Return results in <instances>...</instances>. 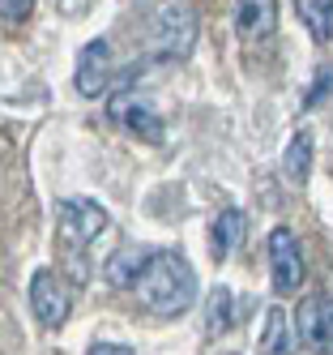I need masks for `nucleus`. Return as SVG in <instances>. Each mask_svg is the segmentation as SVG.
<instances>
[{"mask_svg":"<svg viewBox=\"0 0 333 355\" xmlns=\"http://www.w3.org/2000/svg\"><path fill=\"white\" fill-rule=\"evenodd\" d=\"M133 287H137V295L150 313L179 317V313H188L192 300H197V274L179 252H154Z\"/></svg>","mask_w":333,"mask_h":355,"instance_id":"1","label":"nucleus"},{"mask_svg":"<svg viewBox=\"0 0 333 355\" xmlns=\"http://www.w3.org/2000/svg\"><path fill=\"white\" fill-rule=\"evenodd\" d=\"M56 218H60V240L69 248L90 244L102 227H107V210H102L98 201H90V197H69V201H60Z\"/></svg>","mask_w":333,"mask_h":355,"instance_id":"2","label":"nucleus"},{"mask_svg":"<svg viewBox=\"0 0 333 355\" xmlns=\"http://www.w3.org/2000/svg\"><path fill=\"white\" fill-rule=\"evenodd\" d=\"M295 334L303 347L329 351L333 347V295H307L295 309Z\"/></svg>","mask_w":333,"mask_h":355,"instance_id":"3","label":"nucleus"},{"mask_svg":"<svg viewBox=\"0 0 333 355\" xmlns=\"http://www.w3.org/2000/svg\"><path fill=\"white\" fill-rule=\"evenodd\" d=\"M30 309H35L39 325H47V329L64 325V317H69V309H73V295H69V287H64V278H56L51 270H39L35 283H30Z\"/></svg>","mask_w":333,"mask_h":355,"instance_id":"4","label":"nucleus"},{"mask_svg":"<svg viewBox=\"0 0 333 355\" xmlns=\"http://www.w3.org/2000/svg\"><path fill=\"white\" fill-rule=\"evenodd\" d=\"M154 35H159V47L171 56H188L192 43H197V13L184 5V0H175V5H167L159 13V21H154Z\"/></svg>","mask_w":333,"mask_h":355,"instance_id":"5","label":"nucleus"},{"mask_svg":"<svg viewBox=\"0 0 333 355\" xmlns=\"http://www.w3.org/2000/svg\"><path fill=\"white\" fill-rule=\"evenodd\" d=\"M269 274H273V291H282V295L303 283V252L287 227H278L269 236Z\"/></svg>","mask_w":333,"mask_h":355,"instance_id":"6","label":"nucleus"},{"mask_svg":"<svg viewBox=\"0 0 333 355\" xmlns=\"http://www.w3.org/2000/svg\"><path fill=\"white\" fill-rule=\"evenodd\" d=\"M111 120L116 124H124L128 133H137V137H145V141H159L163 137V116L154 112V103L150 98H141V94H116L111 98Z\"/></svg>","mask_w":333,"mask_h":355,"instance_id":"7","label":"nucleus"},{"mask_svg":"<svg viewBox=\"0 0 333 355\" xmlns=\"http://www.w3.org/2000/svg\"><path fill=\"white\" fill-rule=\"evenodd\" d=\"M73 82H77V94H86V98L107 90V82H111V47H107V39H90L82 47Z\"/></svg>","mask_w":333,"mask_h":355,"instance_id":"8","label":"nucleus"},{"mask_svg":"<svg viewBox=\"0 0 333 355\" xmlns=\"http://www.w3.org/2000/svg\"><path fill=\"white\" fill-rule=\"evenodd\" d=\"M278 26V0H235V31L244 39H265Z\"/></svg>","mask_w":333,"mask_h":355,"instance_id":"9","label":"nucleus"},{"mask_svg":"<svg viewBox=\"0 0 333 355\" xmlns=\"http://www.w3.org/2000/svg\"><path fill=\"white\" fill-rule=\"evenodd\" d=\"M244 244V214L240 210H222L218 218H214V227H210V248H214V257L222 261V257H231Z\"/></svg>","mask_w":333,"mask_h":355,"instance_id":"10","label":"nucleus"},{"mask_svg":"<svg viewBox=\"0 0 333 355\" xmlns=\"http://www.w3.org/2000/svg\"><path fill=\"white\" fill-rule=\"evenodd\" d=\"M150 257H154V252H145V248H120L116 257L107 261V283L111 287H133L141 278V270L150 266Z\"/></svg>","mask_w":333,"mask_h":355,"instance_id":"11","label":"nucleus"},{"mask_svg":"<svg viewBox=\"0 0 333 355\" xmlns=\"http://www.w3.org/2000/svg\"><path fill=\"white\" fill-rule=\"evenodd\" d=\"M291 317L282 309H269L265 313V325H261V355H291Z\"/></svg>","mask_w":333,"mask_h":355,"instance_id":"12","label":"nucleus"},{"mask_svg":"<svg viewBox=\"0 0 333 355\" xmlns=\"http://www.w3.org/2000/svg\"><path fill=\"white\" fill-rule=\"evenodd\" d=\"M231 321H235V295H231V287H214L210 304H205V334L210 338L226 334Z\"/></svg>","mask_w":333,"mask_h":355,"instance_id":"13","label":"nucleus"},{"mask_svg":"<svg viewBox=\"0 0 333 355\" xmlns=\"http://www.w3.org/2000/svg\"><path fill=\"white\" fill-rule=\"evenodd\" d=\"M282 171H287V180H307V171H312V133H295L291 146H287V159H282Z\"/></svg>","mask_w":333,"mask_h":355,"instance_id":"14","label":"nucleus"},{"mask_svg":"<svg viewBox=\"0 0 333 355\" xmlns=\"http://www.w3.org/2000/svg\"><path fill=\"white\" fill-rule=\"evenodd\" d=\"M299 17L307 21V31L321 43L333 39V0H299Z\"/></svg>","mask_w":333,"mask_h":355,"instance_id":"15","label":"nucleus"},{"mask_svg":"<svg viewBox=\"0 0 333 355\" xmlns=\"http://www.w3.org/2000/svg\"><path fill=\"white\" fill-rule=\"evenodd\" d=\"M35 9V0H0V13H5L9 21H26Z\"/></svg>","mask_w":333,"mask_h":355,"instance_id":"16","label":"nucleus"},{"mask_svg":"<svg viewBox=\"0 0 333 355\" xmlns=\"http://www.w3.org/2000/svg\"><path fill=\"white\" fill-rule=\"evenodd\" d=\"M90 355H133V351H128V347H116V343H94Z\"/></svg>","mask_w":333,"mask_h":355,"instance_id":"17","label":"nucleus"},{"mask_svg":"<svg viewBox=\"0 0 333 355\" xmlns=\"http://www.w3.org/2000/svg\"><path fill=\"white\" fill-rule=\"evenodd\" d=\"M316 82H321V86H316V90H312V94H307V103H316V98H321V94H325V90H329V86H333V73H329V69H325V73H321V78H316Z\"/></svg>","mask_w":333,"mask_h":355,"instance_id":"18","label":"nucleus"}]
</instances>
